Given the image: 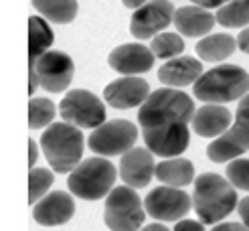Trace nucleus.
Wrapping results in <instances>:
<instances>
[{"instance_id": "25", "label": "nucleus", "mask_w": 249, "mask_h": 231, "mask_svg": "<svg viewBox=\"0 0 249 231\" xmlns=\"http://www.w3.org/2000/svg\"><path fill=\"white\" fill-rule=\"evenodd\" d=\"M150 51L154 53L156 59H174L180 57V53L184 51V41L177 33H162L152 36L150 41Z\"/></svg>"}, {"instance_id": "7", "label": "nucleus", "mask_w": 249, "mask_h": 231, "mask_svg": "<svg viewBox=\"0 0 249 231\" xmlns=\"http://www.w3.org/2000/svg\"><path fill=\"white\" fill-rule=\"evenodd\" d=\"M249 150V93L239 100L235 124L209 144L207 156L213 162H231Z\"/></svg>"}, {"instance_id": "34", "label": "nucleus", "mask_w": 249, "mask_h": 231, "mask_svg": "<svg viewBox=\"0 0 249 231\" xmlns=\"http://www.w3.org/2000/svg\"><path fill=\"white\" fill-rule=\"evenodd\" d=\"M36 156H39V146H36L35 140L31 138V140H29V164H31V168H35Z\"/></svg>"}, {"instance_id": "21", "label": "nucleus", "mask_w": 249, "mask_h": 231, "mask_svg": "<svg viewBox=\"0 0 249 231\" xmlns=\"http://www.w3.org/2000/svg\"><path fill=\"white\" fill-rule=\"evenodd\" d=\"M235 47H237V39H233L231 35L219 33V35H207L201 41L196 43L195 51L203 61H223L235 53Z\"/></svg>"}, {"instance_id": "15", "label": "nucleus", "mask_w": 249, "mask_h": 231, "mask_svg": "<svg viewBox=\"0 0 249 231\" xmlns=\"http://www.w3.org/2000/svg\"><path fill=\"white\" fill-rule=\"evenodd\" d=\"M156 173L154 154L148 148H132L122 154L120 160V178L132 189L146 187Z\"/></svg>"}, {"instance_id": "11", "label": "nucleus", "mask_w": 249, "mask_h": 231, "mask_svg": "<svg viewBox=\"0 0 249 231\" xmlns=\"http://www.w3.org/2000/svg\"><path fill=\"white\" fill-rule=\"evenodd\" d=\"M31 69H35L39 75L41 88L51 93L65 91L73 79V73H75L73 59L63 51H47L36 59V63Z\"/></svg>"}, {"instance_id": "18", "label": "nucleus", "mask_w": 249, "mask_h": 231, "mask_svg": "<svg viewBox=\"0 0 249 231\" xmlns=\"http://www.w3.org/2000/svg\"><path fill=\"white\" fill-rule=\"evenodd\" d=\"M231 124V112L223 104H205L193 116V128L203 138H219Z\"/></svg>"}, {"instance_id": "19", "label": "nucleus", "mask_w": 249, "mask_h": 231, "mask_svg": "<svg viewBox=\"0 0 249 231\" xmlns=\"http://www.w3.org/2000/svg\"><path fill=\"white\" fill-rule=\"evenodd\" d=\"M174 27L184 36H203L213 31L217 18L207 8L201 6H182L174 12Z\"/></svg>"}, {"instance_id": "9", "label": "nucleus", "mask_w": 249, "mask_h": 231, "mask_svg": "<svg viewBox=\"0 0 249 231\" xmlns=\"http://www.w3.org/2000/svg\"><path fill=\"white\" fill-rule=\"evenodd\" d=\"M136 140H138V128L132 122L111 120L89 134L87 146L99 156H116V154H126L128 150H132Z\"/></svg>"}, {"instance_id": "31", "label": "nucleus", "mask_w": 249, "mask_h": 231, "mask_svg": "<svg viewBox=\"0 0 249 231\" xmlns=\"http://www.w3.org/2000/svg\"><path fill=\"white\" fill-rule=\"evenodd\" d=\"M237 213H239V217H241L243 225L249 227V197H243V199L237 203Z\"/></svg>"}, {"instance_id": "20", "label": "nucleus", "mask_w": 249, "mask_h": 231, "mask_svg": "<svg viewBox=\"0 0 249 231\" xmlns=\"http://www.w3.org/2000/svg\"><path fill=\"white\" fill-rule=\"evenodd\" d=\"M154 177L168 187H186L195 180V168L193 162L186 160V158L174 156V158H166L160 164H156V173Z\"/></svg>"}, {"instance_id": "24", "label": "nucleus", "mask_w": 249, "mask_h": 231, "mask_svg": "<svg viewBox=\"0 0 249 231\" xmlns=\"http://www.w3.org/2000/svg\"><path fill=\"white\" fill-rule=\"evenodd\" d=\"M217 22L229 29H239L249 24V0H231L225 6L217 8Z\"/></svg>"}, {"instance_id": "14", "label": "nucleus", "mask_w": 249, "mask_h": 231, "mask_svg": "<svg viewBox=\"0 0 249 231\" xmlns=\"http://www.w3.org/2000/svg\"><path fill=\"white\" fill-rule=\"evenodd\" d=\"M154 53L140 43H126L116 47L109 53L107 63L109 67L122 73V75H138V73L150 71L154 65Z\"/></svg>"}, {"instance_id": "28", "label": "nucleus", "mask_w": 249, "mask_h": 231, "mask_svg": "<svg viewBox=\"0 0 249 231\" xmlns=\"http://www.w3.org/2000/svg\"><path fill=\"white\" fill-rule=\"evenodd\" d=\"M227 178L235 189L249 191V158H235L227 164Z\"/></svg>"}, {"instance_id": "3", "label": "nucleus", "mask_w": 249, "mask_h": 231, "mask_svg": "<svg viewBox=\"0 0 249 231\" xmlns=\"http://www.w3.org/2000/svg\"><path fill=\"white\" fill-rule=\"evenodd\" d=\"M196 100L207 104H227L249 93V73L239 65H219L205 71L193 83Z\"/></svg>"}, {"instance_id": "13", "label": "nucleus", "mask_w": 249, "mask_h": 231, "mask_svg": "<svg viewBox=\"0 0 249 231\" xmlns=\"http://www.w3.org/2000/svg\"><path fill=\"white\" fill-rule=\"evenodd\" d=\"M148 95H150V85L142 77L124 75L116 81L106 85L104 100L116 109H130L136 106H142Z\"/></svg>"}, {"instance_id": "4", "label": "nucleus", "mask_w": 249, "mask_h": 231, "mask_svg": "<svg viewBox=\"0 0 249 231\" xmlns=\"http://www.w3.org/2000/svg\"><path fill=\"white\" fill-rule=\"evenodd\" d=\"M41 148L47 162L59 175H67L81 162L83 134L77 126L67 122H55L41 136Z\"/></svg>"}, {"instance_id": "1", "label": "nucleus", "mask_w": 249, "mask_h": 231, "mask_svg": "<svg viewBox=\"0 0 249 231\" xmlns=\"http://www.w3.org/2000/svg\"><path fill=\"white\" fill-rule=\"evenodd\" d=\"M195 112V102L180 89L160 88L152 91L138 112L146 148L162 158L180 156L189 148V124Z\"/></svg>"}, {"instance_id": "8", "label": "nucleus", "mask_w": 249, "mask_h": 231, "mask_svg": "<svg viewBox=\"0 0 249 231\" xmlns=\"http://www.w3.org/2000/svg\"><path fill=\"white\" fill-rule=\"evenodd\" d=\"M59 116L77 128H99L106 124V106L87 89L69 91L59 104Z\"/></svg>"}, {"instance_id": "16", "label": "nucleus", "mask_w": 249, "mask_h": 231, "mask_svg": "<svg viewBox=\"0 0 249 231\" xmlns=\"http://www.w3.org/2000/svg\"><path fill=\"white\" fill-rule=\"evenodd\" d=\"M75 213V203L65 191H53L45 195L41 201H36L33 207V217L36 223L45 227H55L63 225Z\"/></svg>"}, {"instance_id": "32", "label": "nucleus", "mask_w": 249, "mask_h": 231, "mask_svg": "<svg viewBox=\"0 0 249 231\" xmlns=\"http://www.w3.org/2000/svg\"><path fill=\"white\" fill-rule=\"evenodd\" d=\"M213 231H249V227L241 223H219L217 227H213Z\"/></svg>"}, {"instance_id": "12", "label": "nucleus", "mask_w": 249, "mask_h": 231, "mask_svg": "<svg viewBox=\"0 0 249 231\" xmlns=\"http://www.w3.org/2000/svg\"><path fill=\"white\" fill-rule=\"evenodd\" d=\"M174 4L168 0H150L132 15L130 33L136 39H150L174 20Z\"/></svg>"}, {"instance_id": "5", "label": "nucleus", "mask_w": 249, "mask_h": 231, "mask_svg": "<svg viewBox=\"0 0 249 231\" xmlns=\"http://www.w3.org/2000/svg\"><path fill=\"white\" fill-rule=\"evenodd\" d=\"M116 182V166L107 158H85L69 173V191L79 199L97 201L107 197Z\"/></svg>"}, {"instance_id": "35", "label": "nucleus", "mask_w": 249, "mask_h": 231, "mask_svg": "<svg viewBox=\"0 0 249 231\" xmlns=\"http://www.w3.org/2000/svg\"><path fill=\"white\" fill-rule=\"evenodd\" d=\"M122 2H124V6H128V8H136V10H138V8H142L146 2H150V0H122Z\"/></svg>"}, {"instance_id": "22", "label": "nucleus", "mask_w": 249, "mask_h": 231, "mask_svg": "<svg viewBox=\"0 0 249 231\" xmlns=\"http://www.w3.org/2000/svg\"><path fill=\"white\" fill-rule=\"evenodd\" d=\"M55 33L41 17H29V65L33 67L36 59L47 53V49L53 45Z\"/></svg>"}, {"instance_id": "2", "label": "nucleus", "mask_w": 249, "mask_h": 231, "mask_svg": "<svg viewBox=\"0 0 249 231\" xmlns=\"http://www.w3.org/2000/svg\"><path fill=\"white\" fill-rule=\"evenodd\" d=\"M193 205L198 221L213 225L223 221L237 207V191L229 178H223L215 173H203L195 180Z\"/></svg>"}, {"instance_id": "27", "label": "nucleus", "mask_w": 249, "mask_h": 231, "mask_svg": "<svg viewBox=\"0 0 249 231\" xmlns=\"http://www.w3.org/2000/svg\"><path fill=\"white\" fill-rule=\"evenodd\" d=\"M55 182V177L49 168H31L29 173V203L35 205V201H41L45 197V193L51 189Z\"/></svg>"}, {"instance_id": "30", "label": "nucleus", "mask_w": 249, "mask_h": 231, "mask_svg": "<svg viewBox=\"0 0 249 231\" xmlns=\"http://www.w3.org/2000/svg\"><path fill=\"white\" fill-rule=\"evenodd\" d=\"M191 2H195V6H201V8H221L225 6L227 2H231V0H191Z\"/></svg>"}, {"instance_id": "29", "label": "nucleus", "mask_w": 249, "mask_h": 231, "mask_svg": "<svg viewBox=\"0 0 249 231\" xmlns=\"http://www.w3.org/2000/svg\"><path fill=\"white\" fill-rule=\"evenodd\" d=\"M203 225H205V223H201V221H193V219H182V221L177 223V227H174L172 231H205Z\"/></svg>"}, {"instance_id": "10", "label": "nucleus", "mask_w": 249, "mask_h": 231, "mask_svg": "<svg viewBox=\"0 0 249 231\" xmlns=\"http://www.w3.org/2000/svg\"><path fill=\"white\" fill-rule=\"evenodd\" d=\"M193 201L184 191L177 187H156L146 195L144 209L156 221H180L191 211Z\"/></svg>"}, {"instance_id": "36", "label": "nucleus", "mask_w": 249, "mask_h": 231, "mask_svg": "<svg viewBox=\"0 0 249 231\" xmlns=\"http://www.w3.org/2000/svg\"><path fill=\"white\" fill-rule=\"evenodd\" d=\"M140 231H170V229H166L164 225H160V223H150V225H146Z\"/></svg>"}, {"instance_id": "23", "label": "nucleus", "mask_w": 249, "mask_h": 231, "mask_svg": "<svg viewBox=\"0 0 249 231\" xmlns=\"http://www.w3.org/2000/svg\"><path fill=\"white\" fill-rule=\"evenodd\" d=\"M33 6L47 20L67 24L77 17V0H33Z\"/></svg>"}, {"instance_id": "17", "label": "nucleus", "mask_w": 249, "mask_h": 231, "mask_svg": "<svg viewBox=\"0 0 249 231\" xmlns=\"http://www.w3.org/2000/svg\"><path fill=\"white\" fill-rule=\"evenodd\" d=\"M203 75V65L201 61L195 57L180 55L174 57L158 69V79L168 88H184V85L196 83V79Z\"/></svg>"}, {"instance_id": "26", "label": "nucleus", "mask_w": 249, "mask_h": 231, "mask_svg": "<svg viewBox=\"0 0 249 231\" xmlns=\"http://www.w3.org/2000/svg\"><path fill=\"white\" fill-rule=\"evenodd\" d=\"M55 118V104L47 97H31L29 102V128L39 130L51 126Z\"/></svg>"}, {"instance_id": "33", "label": "nucleus", "mask_w": 249, "mask_h": 231, "mask_svg": "<svg viewBox=\"0 0 249 231\" xmlns=\"http://www.w3.org/2000/svg\"><path fill=\"white\" fill-rule=\"evenodd\" d=\"M237 47L241 49L243 53H247V55H249V27H247V29H243V31L239 33V36H237Z\"/></svg>"}, {"instance_id": "6", "label": "nucleus", "mask_w": 249, "mask_h": 231, "mask_svg": "<svg viewBox=\"0 0 249 231\" xmlns=\"http://www.w3.org/2000/svg\"><path fill=\"white\" fill-rule=\"evenodd\" d=\"M144 217L142 201L132 187H116L106 197L104 221L109 231H138Z\"/></svg>"}]
</instances>
